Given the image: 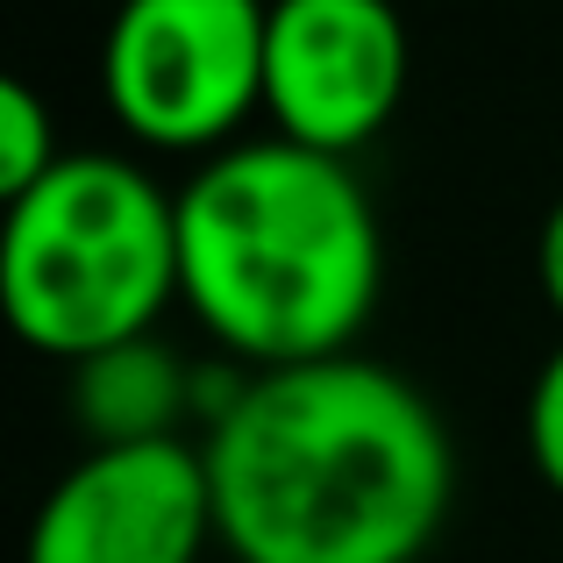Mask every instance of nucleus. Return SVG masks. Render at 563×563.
Segmentation results:
<instances>
[{
  "label": "nucleus",
  "mask_w": 563,
  "mask_h": 563,
  "mask_svg": "<svg viewBox=\"0 0 563 563\" xmlns=\"http://www.w3.org/2000/svg\"><path fill=\"white\" fill-rule=\"evenodd\" d=\"M413 563H428V556H413Z\"/></svg>",
  "instance_id": "nucleus-11"
},
{
  "label": "nucleus",
  "mask_w": 563,
  "mask_h": 563,
  "mask_svg": "<svg viewBox=\"0 0 563 563\" xmlns=\"http://www.w3.org/2000/svg\"><path fill=\"white\" fill-rule=\"evenodd\" d=\"M71 413L93 450L129 442H179L200 413V364H186L165 335H136L100 357L71 364Z\"/></svg>",
  "instance_id": "nucleus-7"
},
{
  "label": "nucleus",
  "mask_w": 563,
  "mask_h": 563,
  "mask_svg": "<svg viewBox=\"0 0 563 563\" xmlns=\"http://www.w3.org/2000/svg\"><path fill=\"white\" fill-rule=\"evenodd\" d=\"M214 536L235 563H413L456 499V442L393 364L250 372L200 435Z\"/></svg>",
  "instance_id": "nucleus-1"
},
{
  "label": "nucleus",
  "mask_w": 563,
  "mask_h": 563,
  "mask_svg": "<svg viewBox=\"0 0 563 563\" xmlns=\"http://www.w3.org/2000/svg\"><path fill=\"white\" fill-rule=\"evenodd\" d=\"M65 143H57V114L51 100L36 93L29 79H8L0 86V192H29L36 179H51Z\"/></svg>",
  "instance_id": "nucleus-8"
},
{
  "label": "nucleus",
  "mask_w": 563,
  "mask_h": 563,
  "mask_svg": "<svg viewBox=\"0 0 563 563\" xmlns=\"http://www.w3.org/2000/svg\"><path fill=\"white\" fill-rule=\"evenodd\" d=\"M272 0H122L100 36V100L165 157H214L264 114Z\"/></svg>",
  "instance_id": "nucleus-4"
},
{
  "label": "nucleus",
  "mask_w": 563,
  "mask_h": 563,
  "mask_svg": "<svg viewBox=\"0 0 563 563\" xmlns=\"http://www.w3.org/2000/svg\"><path fill=\"white\" fill-rule=\"evenodd\" d=\"M521 435H528V464H536V478L563 499V343L542 357L536 385H528Z\"/></svg>",
  "instance_id": "nucleus-9"
},
{
  "label": "nucleus",
  "mask_w": 563,
  "mask_h": 563,
  "mask_svg": "<svg viewBox=\"0 0 563 563\" xmlns=\"http://www.w3.org/2000/svg\"><path fill=\"white\" fill-rule=\"evenodd\" d=\"M214 536V485L200 442L86 450L43 493L22 563H200Z\"/></svg>",
  "instance_id": "nucleus-6"
},
{
  "label": "nucleus",
  "mask_w": 563,
  "mask_h": 563,
  "mask_svg": "<svg viewBox=\"0 0 563 563\" xmlns=\"http://www.w3.org/2000/svg\"><path fill=\"white\" fill-rule=\"evenodd\" d=\"M536 286L550 300V314L563 321V200L542 214V235H536Z\"/></svg>",
  "instance_id": "nucleus-10"
},
{
  "label": "nucleus",
  "mask_w": 563,
  "mask_h": 563,
  "mask_svg": "<svg viewBox=\"0 0 563 563\" xmlns=\"http://www.w3.org/2000/svg\"><path fill=\"white\" fill-rule=\"evenodd\" d=\"M378 286L385 235L350 157L243 136L179 186V307L243 372L350 357Z\"/></svg>",
  "instance_id": "nucleus-2"
},
{
  "label": "nucleus",
  "mask_w": 563,
  "mask_h": 563,
  "mask_svg": "<svg viewBox=\"0 0 563 563\" xmlns=\"http://www.w3.org/2000/svg\"><path fill=\"white\" fill-rule=\"evenodd\" d=\"M407 22L393 0H272L264 114L272 136L357 157L407 100Z\"/></svg>",
  "instance_id": "nucleus-5"
},
{
  "label": "nucleus",
  "mask_w": 563,
  "mask_h": 563,
  "mask_svg": "<svg viewBox=\"0 0 563 563\" xmlns=\"http://www.w3.org/2000/svg\"><path fill=\"white\" fill-rule=\"evenodd\" d=\"M179 300V192L136 157L65 151L51 179L8 200L0 307L36 357L86 364L157 335Z\"/></svg>",
  "instance_id": "nucleus-3"
}]
</instances>
